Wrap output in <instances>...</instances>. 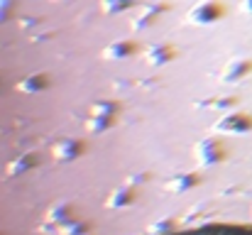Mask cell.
Listing matches in <instances>:
<instances>
[{
  "mask_svg": "<svg viewBox=\"0 0 252 235\" xmlns=\"http://www.w3.org/2000/svg\"><path fill=\"white\" fill-rule=\"evenodd\" d=\"M174 235H252V231L240 228V226H201V228L181 231Z\"/></svg>",
  "mask_w": 252,
  "mask_h": 235,
  "instance_id": "6da1fadb",
  "label": "cell"
}]
</instances>
